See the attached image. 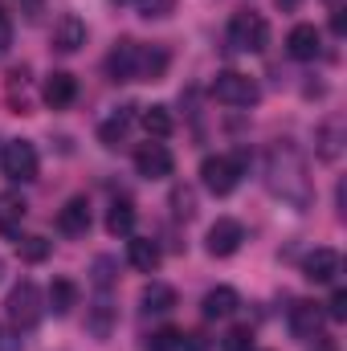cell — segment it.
Segmentation results:
<instances>
[{"label":"cell","instance_id":"6da1fadb","mask_svg":"<svg viewBox=\"0 0 347 351\" xmlns=\"http://www.w3.org/2000/svg\"><path fill=\"white\" fill-rule=\"evenodd\" d=\"M229 45L237 53H261L270 45V21L261 12H254V8L233 12V21H229Z\"/></svg>","mask_w":347,"mask_h":351},{"label":"cell","instance_id":"7a4b0ae2","mask_svg":"<svg viewBox=\"0 0 347 351\" xmlns=\"http://www.w3.org/2000/svg\"><path fill=\"white\" fill-rule=\"evenodd\" d=\"M4 315H8V323H12V327H21V331L37 327V323H41V315H45L41 290H37L33 282H16V286L8 290V298H4Z\"/></svg>","mask_w":347,"mask_h":351},{"label":"cell","instance_id":"3957f363","mask_svg":"<svg viewBox=\"0 0 347 351\" xmlns=\"http://www.w3.org/2000/svg\"><path fill=\"white\" fill-rule=\"evenodd\" d=\"M102 70H106L110 82H143V45L123 37V41L106 53Z\"/></svg>","mask_w":347,"mask_h":351},{"label":"cell","instance_id":"277c9868","mask_svg":"<svg viewBox=\"0 0 347 351\" xmlns=\"http://www.w3.org/2000/svg\"><path fill=\"white\" fill-rule=\"evenodd\" d=\"M213 98L225 102V106H254V102L261 98V90H258V82H254L250 74L221 70V74L213 78Z\"/></svg>","mask_w":347,"mask_h":351},{"label":"cell","instance_id":"5b68a950","mask_svg":"<svg viewBox=\"0 0 347 351\" xmlns=\"http://www.w3.org/2000/svg\"><path fill=\"white\" fill-rule=\"evenodd\" d=\"M0 172L8 176L12 184H29V180H37V147H33L29 139H12V143H4V152H0Z\"/></svg>","mask_w":347,"mask_h":351},{"label":"cell","instance_id":"8992f818","mask_svg":"<svg viewBox=\"0 0 347 351\" xmlns=\"http://www.w3.org/2000/svg\"><path fill=\"white\" fill-rule=\"evenodd\" d=\"M200 184H204L213 196H229V192L241 184V164L229 160V156H204V164H200Z\"/></svg>","mask_w":347,"mask_h":351},{"label":"cell","instance_id":"52a82bcc","mask_svg":"<svg viewBox=\"0 0 347 351\" xmlns=\"http://www.w3.org/2000/svg\"><path fill=\"white\" fill-rule=\"evenodd\" d=\"M241 241H246V229H241V221H233V217H221V221L208 229V237H204V250H208L213 258H233V254L241 250Z\"/></svg>","mask_w":347,"mask_h":351},{"label":"cell","instance_id":"ba28073f","mask_svg":"<svg viewBox=\"0 0 347 351\" xmlns=\"http://www.w3.org/2000/svg\"><path fill=\"white\" fill-rule=\"evenodd\" d=\"M135 172L143 176V180H168V176L176 172L172 152H168L164 143H143V147L135 152Z\"/></svg>","mask_w":347,"mask_h":351},{"label":"cell","instance_id":"9c48e42d","mask_svg":"<svg viewBox=\"0 0 347 351\" xmlns=\"http://www.w3.org/2000/svg\"><path fill=\"white\" fill-rule=\"evenodd\" d=\"M302 274H307L311 282H319V286H327V282H335V278L344 274V258H339L335 250H327V245H319V250H311V254L302 258Z\"/></svg>","mask_w":347,"mask_h":351},{"label":"cell","instance_id":"30bf717a","mask_svg":"<svg viewBox=\"0 0 347 351\" xmlns=\"http://www.w3.org/2000/svg\"><path fill=\"white\" fill-rule=\"evenodd\" d=\"M323 306L319 302H294L290 306V335L294 339H319L323 335Z\"/></svg>","mask_w":347,"mask_h":351},{"label":"cell","instance_id":"8fae6325","mask_svg":"<svg viewBox=\"0 0 347 351\" xmlns=\"http://www.w3.org/2000/svg\"><path fill=\"white\" fill-rule=\"evenodd\" d=\"M41 98H45V106H53V110L74 106V98H78V78L66 74V70H53V74L41 82Z\"/></svg>","mask_w":347,"mask_h":351},{"label":"cell","instance_id":"7c38bea8","mask_svg":"<svg viewBox=\"0 0 347 351\" xmlns=\"http://www.w3.org/2000/svg\"><path fill=\"white\" fill-rule=\"evenodd\" d=\"M286 53H290L294 62H315V58L323 53V33H319L315 25H294L290 37H286Z\"/></svg>","mask_w":347,"mask_h":351},{"label":"cell","instance_id":"4fadbf2b","mask_svg":"<svg viewBox=\"0 0 347 351\" xmlns=\"http://www.w3.org/2000/svg\"><path fill=\"white\" fill-rule=\"evenodd\" d=\"M82 45H86V21L74 16V12L58 16V25H53V49L58 53H78Z\"/></svg>","mask_w":347,"mask_h":351},{"label":"cell","instance_id":"5bb4252c","mask_svg":"<svg viewBox=\"0 0 347 351\" xmlns=\"http://www.w3.org/2000/svg\"><path fill=\"white\" fill-rule=\"evenodd\" d=\"M58 229H62L66 237H86L90 233V200L86 196H74V200L62 204V213H58Z\"/></svg>","mask_w":347,"mask_h":351},{"label":"cell","instance_id":"9a60e30c","mask_svg":"<svg viewBox=\"0 0 347 351\" xmlns=\"http://www.w3.org/2000/svg\"><path fill=\"white\" fill-rule=\"evenodd\" d=\"M25 213H29V204H25L21 192H0V233H4V237H12V241L21 237Z\"/></svg>","mask_w":347,"mask_h":351},{"label":"cell","instance_id":"2e32d148","mask_svg":"<svg viewBox=\"0 0 347 351\" xmlns=\"http://www.w3.org/2000/svg\"><path fill=\"white\" fill-rule=\"evenodd\" d=\"M237 290L233 286H217V290H208L204 294V302H200V311H204V319H229L233 311H237Z\"/></svg>","mask_w":347,"mask_h":351},{"label":"cell","instance_id":"e0dca14e","mask_svg":"<svg viewBox=\"0 0 347 351\" xmlns=\"http://www.w3.org/2000/svg\"><path fill=\"white\" fill-rule=\"evenodd\" d=\"M127 262L139 274H152V269H160V245L152 237H131L127 241Z\"/></svg>","mask_w":347,"mask_h":351},{"label":"cell","instance_id":"ac0fdd59","mask_svg":"<svg viewBox=\"0 0 347 351\" xmlns=\"http://www.w3.org/2000/svg\"><path fill=\"white\" fill-rule=\"evenodd\" d=\"M45 302H49V311H53V315H70V311L78 306V286H74L70 278H53V282H49Z\"/></svg>","mask_w":347,"mask_h":351},{"label":"cell","instance_id":"d6986e66","mask_svg":"<svg viewBox=\"0 0 347 351\" xmlns=\"http://www.w3.org/2000/svg\"><path fill=\"white\" fill-rule=\"evenodd\" d=\"M139 123H143V131L152 135V139H168L176 131V119H172V110L168 106H143V114H139Z\"/></svg>","mask_w":347,"mask_h":351},{"label":"cell","instance_id":"ffe728a7","mask_svg":"<svg viewBox=\"0 0 347 351\" xmlns=\"http://www.w3.org/2000/svg\"><path fill=\"white\" fill-rule=\"evenodd\" d=\"M139 306H143V315H168L176 306V290L164 286V282H152V286L139 294Z\"/></svg>","mask_w":347,"mask_h":351},{"label":"cell","instance_id":"44dd1931","mask_svg":"<svg viewBox=\"0 0 347 351\" xmlns=\"http://www.w3.org/2000/svg\"><path fill=\"white\" fill-rule=\"evenodd\" d=\"M135 229V204L131 200H115L110 213H106V233L110 237H131Z\"/></svg>","mask_w":347,"mask_h":351},{"label":"cell","instance_id":"7402d4cb","mask_svg":"<svg viewBox=\"0 0 347 351\" xmlns=\"http://www.w3.org/2000/svg\"><path fill=\"white\" fill-rule=\"evenodd\" d=\"M127 127H131V106H123L115 119H106V123L98 127L102 147H119V143H123V135H127Z\"/></svg>","mask_w":347,"mask_h":351},{"label":"cell","instance_id":"603a6c76","mask_svg":"<svg viewBox=\"0 0 347 351\" xmlns=\"http://www.w3.org/2000/svg\"><path fill=\"white\" fill-rule=\"evenodd\" d=\"M180 348H184V331H176V327H160L143 339V351H180Z\"/></svg>","mask_w":347,"mask_h":351},{"label":"cell","instance_id":"cb8c5ba5","mask_svg":"<svg viewBox=\"0 0 347 351\" xmlns=\"http://www.w3.org/2000/svg\"><path fill=\"white\" fill-rule=\"evenodd\" d=\"M49 250H53V245H49L45 237H16V254H21V262H33V265L45 262Z\"/></svg>","mask_w":347,"mask_h":351},{"label":"cell","instance_id":"d4e9b609","mask_svg":"<svg viewBox=\"0 0 347 351\" xmlns=\"http://www.w3.org/2000/svg\"><path fill=\"white\" fill-rule=\"evenodd\" d=\"M110 323H115V306H110V302H106V298H102V302H94V315H90V335H94V339H106V335H110Z\"/></svg>","mask_w":347,"mask_h":351},{"label":"cell","instance_id":"484cf974","mask_svg":"<svg viewBox=\"0 0 347 351\" xmlns=\"http://www.w3.org/2000/svg\"><path fill=\"white\" fill-rule=\"evenodd\" d=\"M168 70V49H147L143 45V82H160Z\"/></svg>","mask_w":347,"mask_h":351},{"label":"cell","instance_id":"4316f807","mask_svg":"<svg viewBox=\"0 0 347 351\" xmlns=\"http://www.w3.org/2000/svg\"><path fill=\"white\" fill-rule=\"evenodd\" d=\"M315 143H319V156H323V160H339V123H327V127H319Z\"/></svg>","mask_w":347,"mask_h":351},{"label":"cell","instance_id":"83f0119b","mask_svg":"<svg viewBox=\"0 0 347 351\" xmlns=\"http://www.w3.org/2000/svg\"><path fill=\"white\" fill-rule=\"evenodd\" d=\"M221 351H254V331H250V327H233V331L221 339Z\"/></svg>","mask_w":347,"mask_h":351},{"label":"cell","instance_id":"f1b7e54d","mask_svg":"<svg viewBox=\"0 0 347 351\" xmlns=\"http://www.w3.org/2000/svg\"><path fill=\"white\" fill-rule=\"evenodd\" d=\"M172 213H176V217H184V221L196 213V196H192L188 188H176V192H172Z\"/></svg>","mask_w":347,"mask_h":351},{"label":"cell","instance_id":"f546056e","mask_svg":"<svg viewBox=\"0 0 347 351\" xmlns=\"http://www.w3.org/2000/svg\"><path fill=\"white\" fill-rule=\"evenodd\" d=\"M327 319H335V323L347 319V290L344 286H335V294H331V302H327Z\"/></svg>","mask_w":347,"mask_h":351},{"label":"cell","instance_id":"4dcf8cb0","mask_svg":"<svg viewBox=\"0 0 347 351\" xmlns=\"http://www.w3.org/2000/svg\"><path fill=\"white\" fill-rule=\"evenodd\" d=\"M176 8V0H139V12L152 21V16H168Z\"/></svg>","mask_w":347,"mask_h":351},{"label":"cell","instance_id":"1f68e13d","mask_svg":"<svg viewBox=\"0 0 347 351\" xmlns=\"http://www.w3.org/2000/svg\"><path fill=\"white\" fill-rule=\"evenodd\" d=\"M110 269H115V262H110V258H98V262H94V282H98L102 290L115 282V274H110Z\"/></svg>","mask_w":347,"mask_h":351},{"label":"cell","instance_id":"d6a6232c","mask_svg":"<svg viewBox=\"0 0 347 351\" xmlns=\"http://www.w3.org/2000/svg\"><path fill=\"white\" fill-rule=\"evenodd\" d=\"M0 351H21V335L4 323H0Z\"/></svg>","mask_w":347,"mask_h":351},{"label":"cell","instance_id":"836d02e7","mask_svg":"<svg viewBox=\"0 0 347 351\" xmlns=\"http://www.w3.org/2000/svg\"><path fill=\"white\" fill-rule=\"evenodd\" d=\"M8 45H12V21L0 12V58L8 53Z\"/></svg>","mask_w":347,"mask_h":351},{"label":"cell","instance_id":"e575fe53","mask_svg":"<svg viewBox=\"0 0 347 351\" xmlns=\"http://www.w3.org/2000/svg\"><path fill=\"white\" fill-rule=\"evenodd\" d=\"M331 33H335V37H344V33H347V16H344V8H335V16H331Z\"/></svg>","mask_w":347,"mask_h":351},{"label":"cell","instance_id":"d590c367","mask_svg":"<svg viewBox=\"0 0 347 351\" xmlns=\"http://www.w3.org/2000/svg\"><path fill=\"white\" fill-rule=\"evenodd\" d=\"M184 339H188V348H192V351H204V348H208V343H204V335H184Z\"/></svg>","mask_w":347,"mask_h":351},{"label":"cell","instance_id":"8d00e7d4","mask_svg":"<svg viewBox=\"0 0 347 351\" xmlns=\"http://www.w3.org/2000/svg\"><path fill=\"white\" fill-rule=\"evenodd\" d=\"M25 8H29V16H33V12L41 8V0H25Z\"/></svg>","mask_w":347,"mask_h":351},{"label":"cell","instance_id":"74e56055","mask_svg":"<svg viewBox=\"0 0 347 351\" xmlns=\"http://www.w3.org/2000/svg\"><path fill=\"white\" fill-rule=\"evenodd\" d=\"M278 4H282V8H294V4H298V0H278Z\"/></svg>","mask_w":347,"mask_h":351},{"label":"cell","instance_id":"f35d334b","mask_svg":"<svg viewBox=\"0 0 347 351\" xmlns=\"http://www.w3.org/2000/svg\"><path fill=\"white\" fill-rule=\"evenodd\" d=\"M115 4H131V0H115Z\"/></svg>","mask_w":347,"mask_h":351},{"label":"cell","instance_id":"ab89813d","mask_svg":"<svg viewBox=\"0 0 347 351\" xmlns=\"http://www.w3.org/2000/svg\"><path fill=\"white\" fill-rule=\"evenodd\" d=\"M0 278H4V262H0Z\"/></svg>","mask_w":347,"mask_h":351},{"label":"cell","instance_id":"60d3db41","mask_svg":"<svg viewBox=\"0 0 347 351\" xmlns=\"http://www.w3.org/2000/svg\"><path fill=\"white\" fill-rule=\"evenodd\" d=\"M327 4H339V0H327Z\"/></svg>","mask_w":347,"mask_h":351}]
</instances>
